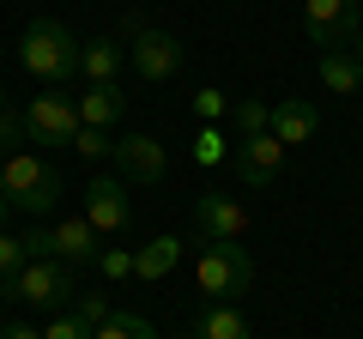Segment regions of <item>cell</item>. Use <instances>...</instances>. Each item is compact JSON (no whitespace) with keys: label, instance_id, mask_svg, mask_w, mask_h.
<instances>
[{"label":"cell","instance_id":"obj_1","mask_svg":"<svg viewBox=\"0 0 363 339\" xmlns=\"http://www.w3.org/2000/svg\"><path fill=\"white\" fill-rule=\"evenodd\" d=\"M79 49L85 43L61 25V18H30L25 37H18V67L30 79H43L49 91H61L67 79H79Z\"/></svg>","mask_w":363,"mask_h":339},{"label":"cell","instance_id":"obj_2","mask_svg":"<svg viewBox=\"0 0 363 339\" xmlns=\"http://www.w3.org/2000/svg\"><path fill=\"white\" fill-rule=\"evenodd\" d=\"M0 194L13 212H30V218H49L61 206V170L37 152H13L6 170H0Z\"/></svg>","mask_w":363,"mask_h":339},{"label":"cell","instance_id":"obj_3","mask_svg":"<svg viewBox=\"0 0 363 339\" xmlns=\"http://www.w3.org/2000/svg\"><path fill=\"white\" fill-rule=\"evenodd\" d=\"M0 297L61 315V309H73V303H79V267H61V261H25V267H18V279H6V285H0Z\"/></svg>","mask_w":363,"mask_h":339},{"label":"cell","instance_id":"obj_4","mask_svg":"<svg viewBox=\"0 0 363 339\" xmlns=\"http://www.w3.org/2000/svg\"><path fill=\"white\" fill-rule=\"evenodd\" d=\"M194 285L206 303H236L248 285H255V261H248L242 243H206L194 261Z\"/></svg>","mask_w":363,"mask_h":339},{"label":"cell","instance_id":"obj_5","mask_svg":"<svg viewBox=\"0 0 363 339\" xmlns=\"http://www.w3.org/2000/svg\"><path fill=\"white\" fill-rule=\"evenodd\" d=\"M73 133H79V97L43 91L25 104V140L30 145H73Z\"/></svg>","mask_w":363,"mask_h":339},{"label":"cell","instance_id":"obj_6","mask_svg":"<svg viewBox=\"0 0 363 339\" xmlns=\"http://www.w3.org/2000/svg\"><path fill=\"white\" fill-rule=\"evenodd\" d=\"M303 30H309L315 49H345L351 37L363 30V6L357 0H303Z\"/></svg>","mask_w":363,"mask_h":339},{"label":"cell","instance_id":"obj_7","mask_svg":"<svg viewBox=\"0 0 363 339\" xmlns=\"http://www.w3.org/2000/svg\"><path fill=\"white\" fill-rule=\"evenodd\" d=\"M230 170L242 188H272L279 182V170H285V145L279 133H248V140L230 145Z\"/></svg>","mask_w":363,"mask_h":339},{"label":"cell","instance_id":"obj_8","mask_svg":"<svg viewBox=\"0 0 363 339\" xmlns=\"http://www.w3.org/2000/svg\"><path fill=\"white\" fill-rule=\"evenodd\" d=\"M85 218L97 236H121L133 224V194L121 176H97V182H85Z\"/></svg>","mask_w":363,"mask_h":339},{"label":"cell","instance_id":"obj_9","mask_svg":"<svg viewBox=\"0 0 363 339\" xmlns=\"http://www.w3.org/2000/svg\"><path fill=\"white\" fill-rule=\"evenodd\" d=\"M194 230H200V243H242L248 206L236 194H224V188H206L194 200Z\"/></svg>","mask_w":363,"mask_h":339},{"label":"cell","instance_id":"obj_10","mask_svg":"<svg viewBox=\"0 0 363 339\" xmlns=\"http://www.w3.org/2000/svg\"><path fill=\"white\" fill-rule=\"evenodd\" d=\"M128 61H133V73H140V79H152V85H164V79H176V73H182V43L169 37V30L133 25Z\"/></svg>","mask_w":363,"mask_h":339},{"label":"cell","instance_id":"obj_11","mask_svg":"<svg viewBox=\"0 0 363 339\" xmlns=\"http://www.w3.org/2000/svg\"><path fill=\"white\" fill-rule=\"evenodd\" d=\"M109 157H116V176H121L128 188H133V182H140V188H152V182H164V170H169L164 145H157L152 133H121Z\"/></svg>","mask_w":363,"mask_h":339},{"label":"cell","instance_id":"obj_12","mask_svg":"<svg viewBox=\"0 0 363 339\" xmlns=\"http://www.w3.org/2000/svg\"><path fill=\"white\" fill-rule=\"evenodd\" d=\"M97 230H91V218L79 212V218H61L49 224V248H43V261H61V267H91L97 261Z\"/></svg>","mask_w":363,"mask_h":339},{"label":"cell","instance_id":"obj_13","mask_svg":"<svg viewBox=\"0 0 363 339\" xmlns=\"http://www.w3.org/2000/svg\"><path fill=\"white\" fill-rule=\"evenodd\" d=\"M315 128H321V109H315L309 97H279V104H272V133H279V145H309Z\"/></svg>","mask_w":363,"mask_h":339},{"label":"cell","instance_id":"obj_14","mask_svg":"<svg viewBox=\"0 0 363 339\" xmlns=\"http://www.w3.org/2000/svg\"><path fill=\"white\" fill-rule=\"evenodd\" d=\"M128 116V91H121V79H109V85H85V97H79V128H116V121Z\"/></svg>","mask_w":363,"mask_h":339},{"label":"cell","instance_id":"obj_15","mask_svg":"<svg viewBox=\"0 0 363 339\" xmlns=\"http://www.w3.org/2000/svg\"><path fill=\"white\" fill-rule=\"evenodd\" d=\"M121 67H128V49H121L116 37H91L85 49H79V73H85V85H109V79H121Z\"/></svg>","mask_w":363,"mask_h":339},{"label":"cell","instance_id":"obj_16","mask_svg":"<svg viewBox=\"0 0 363 339\" xmlns=\"http://www.w3.org/2000/svg\"><path fill=\"white\" fill-rule=\"evenodd\" d=\"M188 339H255L242 321V309L236 303H206V309L194 315V327H188Z\"/></svg>","mask_w":363,"mask_h":339},{"label":"cell","instance_id":"obj_17","mask_svg":"<svg viewBox=\"0 0 363 339\" xmlns=\"http://www.w3.org/2000/svg\"><path fill=\"white\" fill-rule=\"evenodd\" d=\"M182 261V236H152L145 248H133V279H145V285H157V279H169Z\"/></svg>","mask_w":363,"mask_h":339},{"label":"cell","instance_id":"obj_18","mask_svg":"<svg viewBox=\"0 0 363 339\" xmlns=\"http://www.w3.org/2000/svg\"><path fill=\"white\" fill-rule=\"evenodd\" d=\"M321 85L333 97H363V67H357V55L351 49H327L321 55Z\"/></svg>","mask_w":363,"mask_h":339},{"label":"cell","instance_id":"obj_19","mask_svg":"<svg viewBox=\"0 0 363 339\" xmlns=\"http://www.w3.org/2000/svg\"><path fill=\"white\" fill-rule=\"evenodd\" d=\"M230 128H236V140H248V133H272V104H267V97H236V104H230Z\"/></svg>","mask_w":363,"mask_h":339},{"label":"cell","instance_id":"obj_20","mask_svg":"<svg viewBox=\"0 0 363 339\" xmlns=\"http://www.w3.org/2000/svg\"><path fill=\"white\" fill-rule=\"evenodd\" d=\"M91 339H157V327L145 321V315H133V309H116V315H109V321L97 327Z\"/></svg>","mask_w":363,"mask_h":339},{"label":"cell","instance_id":"obj_21","mask_svg":"<svg viewBox=\"0 0 363 339\" xmlns=\"http://www.w3.org/2000/svg\"><path fill=\"white\" fill-rule=\"evenodd\" d=\"M91 267H97V273H104L109 285H121V279H133V248H109V243H104Z\"/></svg>","mask_w":363,"mask_h":339},{"label":"cell","instance_id":"obj_22","mask_svg":"<svg viewBox=\"0 0 363 339\" xmlns=\"http://www.w3.org/2000/svg\"><path fill=\"white\" fill-rule=\"evenodd\" d=\"M194 116H200V128H218V121L230 116V97H224L218 85H200L194 91Z\"/></svg>","mask_w":363,"mask_h":339},{"label":"cell","instance_id":"obj_23","mask_svg":"<svg viewBox=\"0 0 363 339\" xmlns=\"http://www.w3.org/2000/svg\"><path fill=\"white\" fill-rule=\"evenodd\" d=\"M30 261V248H25V236H13V230H0V285L6 279H18V267Z\"/></svg>","mask_w":363,"mask_h":339},{"label":"cell","instance_id":"obj_24","mask_svg":"<svg viewBox=\"0 0 363 339\" xmlns=\"http://www.w3.org/2000/svg\"><path fill=\"white\" fill-rule=\"evenodd\" d=\"M194 157H200L206 170H218L224 157H230V140H224L218 128H200V133H194Z\"/></svg>","mask_w":363,"mask_h":339},{"label":"cell","instance_id":"obj_25","mask_svg":"<svg viewBox=\"0 0 363 339\" xmlns=\"http://www.w3.org/2000/svg\"><path fill=\"white\" fill-rule=\"evenodd\" d=\"M73 315H79V321L91 327V333H97V327H104V321H109V315H116V309H109V297H104V291H79Z\"/></svg>","mask_w":363,"mask_h":339},{"label":"cell","instance_id":"obj_26","mask_svg":"<svg viewBox=\"0 0 363 339\" xmlns=\"http://www.w3.org/2000/svg\"><path fill=\"white\" fill-rule=\"evenodd\" d=\"M73 152H85V157H109V152H116V140H109L104 128H79V133H73Z\"/></svg>","mask_w":363,"mask_h":339},{"label":"cell","instance_id":"obj_27","mask_svg":"<svg viewBox=\"0 0 363 339\" xmlns=\"http://www.w3.org/2000/svg\"><path fill=\"white\" fill-rule=\"evenodd\" d=\"M43 339H91V327H85V321H79V315H73V309H61V315H55V321H49V327H43Z\"/></svg>","mask_w":363,"mask_h":339},{"label":"cell","instance_id":"obj_28","mask_svg":"<svg viewBox=\"0 0 363 339\" xmlns=\"http://www.w3.org/2000/svg\"><path fill=\"white\" fill-rule=\"evenodd\" d=\"M25 140V109H0V145Z\"/></svg>","mask_w":363,"mask_h":339},{"label":"cell","instance_id":"obj_29","mask_svg":"<svg viewBox=\"0 0 363 339\" xmlns=\"http://www.w3.org/2000/svg\"><path fill=\"white\" fill-rule=\"evenodd\" d=\"M6 339H43V333H37L30 321H6Z\"/></svg>","mask_w":363,"mask_h":339},{"label":"cell","instance_id":"obj_30","mask_svg":"<svg viewBox=\"0 0 363 339\" xmlns=\"http://www.w3.org/2000/svg\"><path fill=\"white\" fill-rule=\"evenodd\" d=\"M351 55H357V67H363V30H357V37H351Z\"/></svg>","mask_w":363,"mask_h":339},{"label":"cell","instance_id":"obj_31","mask_svg":"<svg viewBox=\"0 0 363 339\" xmlns=\"http://www.w3.org/2000/svg\"><path fill=\"white\" fill-rule=\"evenodd\" d=\"M6 212H13V206H6V194H0V230H6Z\"/></svg>","mask_w":363,"mask_h":339},{"label":"cell","instance_id":"obj_32","mask_svg":"<svg viewBox=\"0 0 363 339\" xmlns=\"http://www.w3.org/2000/svg\"><path fill=\"white\" fill-rule=\"evenodd\" d=\"M0 109H13V104H6V85H0Z\"/></svg>","mask_w":363,"mask_h":339},{"label":"cell","instance_id":"obj_33","mask_svg":"<svg viewBox=\"0 0 363 339\" xmlns=\"http://www.w3.org/2000/svg\"><path fill=\"white\" fill-rule=\"evenodd\" d=\"M6 157H13V152H6V145H0V170H6Z\"/></svg>","mask_w":363,"mask_h":339},{"label":"cell","instance_id":"obj_34","mask_svg":"<svg viewBox=\"0 0 363 339\" xmlns=\"http://www.w3.org/2000/svg\"><path fill=\"white\" fill-rule=\"evenodd\" d=\"M0 339H6V315H0Z\"/></svg>","mask_w":363,"mask_h":339}]
</instances>
